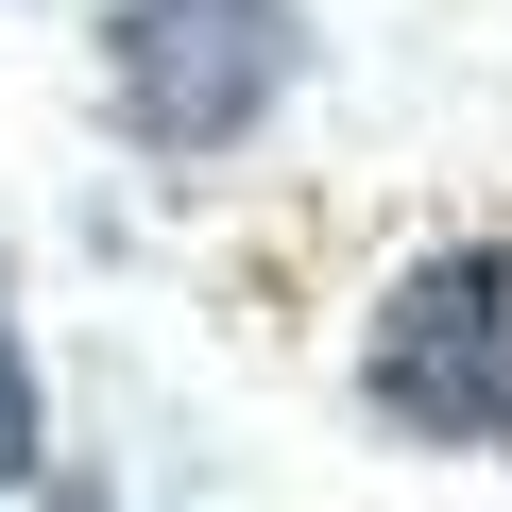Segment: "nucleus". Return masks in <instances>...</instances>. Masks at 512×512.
I'll return each mask as SVG.
<instances>
[{"label":"nucleus","mask_w":512,"mask_h":512,"mask_svg":"<svg viewBox=\"0 0 512 512\" xmlns=\"http://www.w3.org/2000/svg\"><path fill=\"white\" fill-rule=\"evenodd\" d=\"M359 410L427 461H512V239H444L376 291Z\"/></svg>","instance_id":"1"},{"label":"nucleus","mask_w":512,"mask_h":512,"mask_svg":"<svg viewBox=\"0 0 512 512\" xmlns=\"http://www.w3.org/2000/svg\"><path fill=\"white\" fill-rule=\"evenodd\" d=\"M291 69H308L291 0H120L103 18V103L137 154H239L291 103Z\"/></svg>","instance_id":"2"},{"label":"nucleus","mask_w":512,"mask_h":512,"mask_svg":"<svg viewBox=\"0 0 512 512\" xmlns=\"http://www.w3.org/2000/svg\"><path fill=\"white\" fill-rule=\"evenodd\" d=\"M52 478V393H35V342H18V274H0V495Z\"/></svg>","instance_id":"3"}]
</instances>
